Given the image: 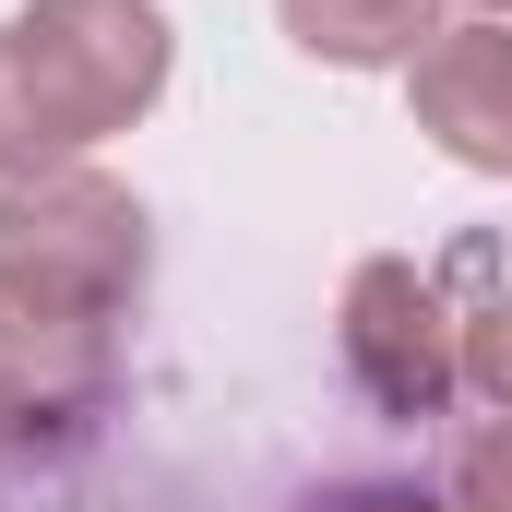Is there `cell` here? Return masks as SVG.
<instances>
[{
  "instance_id": "6da1fadb",
  "label": "cell",
  "mask_w": 512,
  "mask_h": 512,
  "mask_svg": "<svg viewBox=\"0 0 512 512\" xmlns=\"http://www.w3.org/2000/svg\"><path fill=\"white\" fill-rule=\"evenodd\" d=\"M143 298V203L96 167L0 191V441H84L120 393V322Z\"/></svg>"
},
{
  "instance_id": "7a4b0ae2",
  "label": "cell",
  "mask_w": 512,
  "mask_h": 512,
  "mask_svg": "<svg viewBox=\"0 0 512 512\" xmlns=\"http://www.w3.org/2000/svg\"><path fill=\"white\" fill-rule=\"evenodd\" d=\"M155 84H167L155 0H24L0 24V191L131 131L155 108Z\"/></svg>"
},
{
  "instance_id": "3957f363",
  "label": "cell",
  "mask_w": 512,
  "mask_h": 512,
  "mask_svg": "<svg viewBox=\"0 0 512 512\" xmlns=\"http://www.w3.org/2000/svg\"><path fill=\"white\" fill-rule=\"evenodd\" d=\"M334 358L346 382L370 393L382 417H453L465 393V310H453V274H417V262H358L346 274V310H334Z\"/></svg>"
},
{
  "instance_id": "277c9868",
  "label": "cell",
  "mask_w": 512,
  "mask_h": 512,
  "mask_svg": "<svg viewBox=\"0 0 512 512\" xmlns=\"http://www.w3.org/2000/svg\"><path fill=\"white\" fill-rule=\"evenodd\" d=\"M405 108L417 131L477 167V179H512V24H453L405 60Z\"/></svg>"
},
{
  "instance_id": "5b68a950",
  "label": "cell",
  "mask_w": 512,
  "mask_h": 512,
  "mask_svg": "<svg viewBox=\"0 0 512 512\" xmlns=\"http://www.w3.org/2000/svg\"><path fill=\"white\" fill-rule=\"evenodd\" d=\"M286 36L334 72H382V60H417L441 36V0H274Z\"/></svg>"
},
{
  "instance_id": "8992f818",
  "label": "cell",
  "mask_w": 512,
  "mask_h": 512,
  "mask_svg": "<svg viewBox=\"0 0 512 512\" xmlns=\"http://www.w3.org/2000/svg\"><path fill=\"white\" fill-rule=\"evenodd\" d=\"M453 286H477V310H465V382L512 405V274L489 251H453Z\"/></svg>"
},
{
  "instance_id": "52a82bcc",
  "label": "cell",
  "mask_w": 512,
  "mask_h": 512,
  "mask_svg": "<svg viewBox=\"0 0 512 512\" xmlns=\"http://www.w3.org/2000/svg\"><path fill=\"white\" fill-rule=\"evenodd\" d=\"M453 512H512V405L453 441Z\"/></svg>"
},
{
  "instance_id": "ba28073f",
  "label": "cell",
  "mask_w": 512,
  "mask_h": 512,
  "mask_svg": "<svg viewBox=\"0 0 512 512\" xmlns=\"http://www.w3.org/2000/svg\"><path fill=\"white\" fill-rule=\"evenodd\" d=\"M310 512H453L441 489H334V501H310Z\"/></svg>"
},
{
  "instance_id": "9c48e42d",
  "label": "cell",
  "mask_w": 512,
  "mask_h": 512,
  "mask_svg": "<svg viewBox=\"0 0 512 512\" xmlns=\"http://www.w3.org/2000/svg\"><path fill=\"white\" fill-rule=\"evenodd\" d=\"M489 24H512V0H489Z\"/></svg>"
}]
</instances>
